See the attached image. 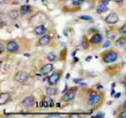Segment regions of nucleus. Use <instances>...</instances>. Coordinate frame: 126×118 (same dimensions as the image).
Instances as JSON below:
<instances>
[{
  "label": "nucleus",
  "mask_w": 126,
  "mask_h": 118,
  "mask_svg": "<svg viewBox=\"0 0 126 118\" xmlns=\"http://www.w3.org/2000/svg\"><path fill=\"white\" fill-rule=\"evenodd\" d=\"M78 96L80 102L85 107L91 109H97L105 103V92L100 91L99 89H79Z\"/></svg>",
  "instance_id": "f257e3e1"
},
{
  "label": "nucleus",
  "mask_w": 126,
  "mask_h": 118,
  "mask_svg": "<svg viewBox=\"0 0 126 118\" xmlns=\"http://www.w3.org/2000/svg\"><path fill=\"white\" fill-rule=\"evenodd\" d=\"M30 39H27L25 37L16 39H9L5 41L7 52L10 54H21L23 52H26L30 49Z\"/></svg>",
  "instance_id": "f03ea898"
},
{
  "label": "nucleus",
  "mask_w": 126,
  "mask_h": 118,
  "mask_svg": "<svg viewBox=\"0 0 126 118\" xmlns=\"http://www.w3.org/2000/svg\"><path fill=\"white\" fill-rule=\"evenodd\" d=\"M100 59H101V62L105 64H113L114 62L119 60V51L115 48L107 49L101 52Z\"/></svg>",
  "instance_id": "7ed1b4c3"
},
{
  "label": "nucleus",
  "mask_w": 126,
  "mask_h": 118,
  "mask_svg": "<svg viewBox=\"0 0 126 118\" xmlns=\"http://www.w3.org/2000/svg\"><path fill=\"white\" fill-rule=\"evenodd\" d=\"M13 80L21 86H29L31 83V77L26 71H18L13 76Z\"/></svg>",
  "instance_id": "20e7f679"
},
{
  "label": "nucleus",
  "mask_w": 126,
  "mask_h": 118,
  "mask_svg": "<svg viewBox=\"0 0 126 118\" xmlns=\"http://www.w3.org/2000/svg\"><path fill=\"white\" fill-rule=\"evenodd\" d=\"M79 87H72L70 89H68L66 92H64V94H63V96L61 97V102H64V103H71L73 102L74 99H76L77 94H78L79 92Z\"/></svg>",
  "instance_id": "39448f33"
},
{
  "label": "nucleus",
  "mask_w": 126,
  "mask_h": 118,
  "mask_svg": "<svg viewBox=\"0 0 126 118\" xmlns=\"http://www.w3.org/2000/svg\"><path fill=\"white\" fill-rule=\"evenodd\" d=\"M105 40V37L104 35H102L101 33H99V31H96V33H94L93 35L91 36L90 38V42H91V46L93 49H98L101 47L102 42H104Z\"/></svg>",
  "instance_id": "423d86ee"
},
{
  "label": "nucleus",
  "mask_w": 126,
  "mask_h": 118,
  "mask_svg": "<svg viewBox=\"0 0 126 118\" xmlns=\"http://www.w3.org/2000/svg\"><path fill=\"white\" fill-rule=\"evenodd\" d=\"M63 74H64L63 70H56V71H54L53 73L50 75V77L47 78L48 85H50V86H57L59 83V81L62 80Z\"/></svg>",
  "instance_id": "0eeeda50"
},
{
  "label": "nucleus",
  "mask_w": 126,
  "mask_h": 118,
  "mask_svg": "<svg viewBox=\"0 0 126 118\" xmlns=\"http://www.w3.org/2000/svg\"><path fill=\"white\" fill-rule=\"evenodd\" d=\"M53 41V36L51 34H45L43 36H40L38 41H37V46L38 47H47L52 44Z\"/></svg>",
  "instance_id": "6e6552de"
},
{
  "label": "nucleus",
  "mask_w": 126,
  "mask_h": 118,
  "mask_svg": "<svg viewBox=\"0 0 126 118\" xmlns=\"http://www.w3.org/2000/svg\"><path fill=\"white\" fill-rule=\"evenodd\" d=\"M107 37H108V40H110L111 42L115 41L120 37L119 27H110L109 29H107Z\"/></svg>",
  "instance_id": "1a4fd4ad"
},
{
  "label": "nucleus",
  "mask_w": 126,
  "mask_h": 118,
  "mask_svg": "<svg viewBox=\"0 0 126 118\" xmlns=\"http://www.w3.org/2000/svg\"><path fill=\"white\" fill-rule=\"evenodd\" d=\"M21 105L25 108H31L36 105V97L33 95H29L23 99V101L21 102Z\"/></svg>",
  "instance_id": "9d476101"
},
{
  "label": "nucleus",
  "mask_w": 126,
  "mask_h": 118,
  "mask_svg": "<svg viewBox=\"0 0 126 118\" xmlns=\"http://www.w3.org/2000/svg\"><path fill=\"white\" fill-rule=\"evenodd\" d=\"M40 74L41 75H48V74H52L54 71V63L53 62H50V63H47V64L42 65L40 67Z\"/></svg>",
  "instance_id": "9b49d317"
},
{
  "label": "nucleus",
  "mask_w": 126,
  "mask_h": 118,
  "mask_svg": "<svg viewBox=\"0 0 126 118\" xmlns=\"http://www.w3.org/2000/svg\"><path fill=\"white\" fill-rule=\"evenodd\" d=\"M32 33L35 34L36 36H43L45 35V34H47L48 33V28L45 26L44 24H39V25H37V26L33 28V30H32Z\"/></svg>",
  "instance_id": "f8f14e48"
},
{
  "label": "nucleus",
  "mask_w": 126,
  "mask_h": 118,
  "mask_svg": "<svg viewBox=\"0 0 126 118\" xmlns=\"http://www.w3.org/2000/svg\"><path fill=\"white\" fill-rule=\"evenodd\" d=\"M119 20H120V18L115 12H111L110 14H108L105 18V23L108 25H114L119 22Z\"/></svg>",
  "instance_id": "ddd939ff"
},
{
  "label": "nucleus",
  "mask_w": 126,
  "mask_h": 118,
  "mask_svg": "<svg viewBox=\"0 0 126 118\" xmlns=\"http://www.w3.org/2000/svg\"><path fill=\"white\" fill-rule=\"evenodd\" d=\"M12 101V95L10 92H1L0 93V105L3 106Z\"/></svg>",
  "instance_id": "4468645a"
},
{
  "label": "nucleus",
  "mask_w": 126,
  "mask_h": 118,
  "mask_svg": "<svg viewBox=\"0 0 126 118\" xmlns=\"http://www.w3.org/2000/svg\"><path fill=\"white\" fill-rule=\"evenodd\" d=\"M19 12H21V15L22 16H25V15H28V14L32 13L33 12V8L29 4H24L19 8Z\"/></svg>",
  "instance_id": "2eb2a0df"
},
{
  "label": "nucleus",
  "mask_w": 126,
  "mask_h": 118,
  "mask_svg": "<svg viewBox=\"0 0 126 118\" xmlns=\"http://www.w3.org/2000/svg\"><path fill=\"white\" fill-rule=\"evenodd\" d=\"M45 93L48 96H55L58 94V88L56 86H50L48 85L47 88H45Z\"/></svg>",
  "instance_id": "dca6fc26"
},
{
  "label": "nucleus",
  "mask_w": 126,
  "mask_h": 118,
  "mask_svg": "<svg viewBox=\"0 0 126 118\" xmlns=\"http://www.w3.org/2000/svg\"><path fill=\"white\" fill-rule=\"evenodd\" d=\"M19 15H21L19 9H12L8 13V18H9L10 21H15V20H17Z\"/></svg>",
  "instance_id": "f3484780"
},
{
  "label": "nucleus",
  "mask_w": 126,
  "mask_h": 118,
  "mask_svg": "<svg viewBox=\"0 0 126 118\" xmlns=\"http://www.w3.org/2000/svg\"><path fill=\"white\" fill-rule=\"evenodd\" d=\"M126 46V36H120L114 41V47L116 48H124Z\"/></svg>",
  "instance_id": "a211bd4d"
},
{
  "label": "nucleus",
  "mask_w": 126,
  "mask_h": 118,
  "mask_svg": "<svg viewBox=\"0 0 126 118\" xmlns=\"http://www.w3.org/2000/svg\"><path fill=\"white\" fill-rule=\"evenodd\" d=\"M109 11V8H108V4H105V3H98V5L96 7V13L97 14H102L105 12Z\"/></svg>",
  "instance_id": "6ab92c4d"
},
{
  "label": "nucleus",
  "mask_w": 126,
  "mask_h": 118,
  "mask_svg": "<svg viewBox=\"0 0 126 118\" xmlns=\"http://www.w3.org/2000/svg\"><path fill=\"white\" fill-rule=\"evenodd\" d=\"M91 46V42H90V39L87 38L86 36H83L82 39H81V48L84 49V50H87Z\"/></svg>",
  "instance_id": "aec40b11"
},
{
  "label": "nucleus",
  "mask_w": 126,
  "mask_h": 118,
  "mask_svg": "<svg viewBox=\"0 0 126 118\" xmlns=\"http://www.w3.org/2000/svg\"><path fill=\"white\" fill-rule=\"evenodd\" d=\"M42 105H43L44 107H52L54 105V102L51 97L45 96V97H43V100H42Z\"/></svg>",
  "instance_id": "412c9836"
},
{
  "label": "nucleus",
  "mask_w": 126,
  "mask_h": 118,
  "mask_svg": "<svg viewBox=\"0 0 126 118\" xmlns=\"http://www.w3.org/2000/svg\"><path fill=\"white\" fill-rule=\"evenodd\" d=\"M83 3H84V0H71V5L77 9H79Z\"/></svg>",
  "instance_id": "4be33fe9"
},
{
  "label": "nucleus",
  "mask_w": 126,
  "mask_h": 118,
  "mask_svg": "<svg viewBox=\"0 0 126 118\" xmlns=\"http://www.w3.org/2000/svg\"><path fill=\"white\" fill-rule=\"evenodd\" d=\"M47 61L48 62H56L57 61V60H58V57H57V55H56V54L55 53H48L47 54Z\"/></svg>",
  "instance_id": "5701e85b"
},
{
  "label": "nucleus",
  "mask_w": 126,
  "mask_h": 118,
  "mask_svg": "<svg viewBox=\"0 0 126 118\" xmlns=\"http://www.w3.org/2000/svg\"><path fill=\"white\" fill-rule=\"evenodd\" d=\"M119 34L120 36H126V22L121 27H119Z\"/></svg>",
  "instance_id": "b1692460"
},
{
  "label": "nucleus",
  "mask_w": 126,
  "mask_h": 118,
  "mask_svg": "<svg viewBox=\"0 0 126 118\" xmlns=\"http://www.w3.org/2000/svg\"><path fill=\"white\" fill-rule=\"evenodd\" d=\"M80 20H82V21H85V22H93L94 20L92 16L90 15H81L80 16Z\"/></svg>",
  "instance_id": "393cba45"
},
{
  "label": "nucleus",
  "mask_w": 126,
  "mask_h": 118,
  "mask_svg": "<svg viewBox=\"0 0 126 118\" xmlns=\"http://www.w3.org/2000/svg\"><path fill=\"white\" fill-rule=\"evenodd\" d=\"M117 118H126V109H121L119 113L116 114Z\"/></svg>",
  "instance_id": "a878e982"
},
{
  "label": "nucleus",
  "mask_w": 126,
  "mask_h": 118,
  "mask_svg": "<svg viewBox=\"0 0 126 118\" xmlns=\"http://www.w3.org/2000/svg\"><path fill=\"white\" fill-rule=\"evenodd\" d=\"M4 51H7V48H5V41L4 40H1V45H0V54H3Z\"/></svg>",
  "instance_id": "bb28decb"
},
{
  "label": "nucleus",
  "mask_w": 126,
  "mask_h": 118,
  "mask_svg": "<svg viewBox=\"0 0 126 118\" xmlns=\"http://www.w3.org/2000/svg\"><path fill=\"white\" fill-rule=\"evenodd\" d=\"M121 109H126V99H125V101L121 104V106L119 107V111H121Z\"/></svg>",
  "instance_id": "cd10ccee"
},
{
  "label": "nucleus",
  "mask_w": 126,
  "mask_h": 118,
  "mask_svg": "<svg viewBox=\"0 0 126 118\" xmlns=\"http://www.w3.org/2000/svg\"><path fill=\"white\" fill-rule=\"evenodd\" d=\"M111 1H113V0H98L99 3H105V4H108L109 2H111Z\"/></svg>",
  "instance_id": "c85d7f7f"
},
{
  "label": "nucleus",
  "mask_w": 126,
  "mask_h": 118,
  "mask_svg": "<svg viewBox=\"0 0 126 118\" xmlns=\"http://www.w3.org/2000/svg\"><path fill=\"white\" fill-rule=\"evenodd\" d=\"M47 117H57L58 118V117H61V115L59 114H47Z\"/></svg>",
  "instance_id": "c756f323"
},
{
  "label": "nucleus",
  "mask_w": 126,
  "mask_h": 118,
  "mask_svg": "<svg viewBox=\"0 0 126 118\" xmlns=\"http://www.w3.org/2000/svg\"><path fill=\"white\" fill-rule=\"evenodd\" d=\"M111 44H112V42H111L110 40H108V41L106 42V44H104V45H102V47H104V48H108V47H109V46H110Z\"/></svg>",
  "instance_id": "7c9ffc66"
},
{
  "label": "nucleus",
  "mask_w": 126,
  "mask_h": 118,
  "mask_svg": "<svg viewBox=\"0 0 126 118\" xmlns=\"http://www.w3.org/2000/svg\"><path fill=\"white\" fill-rule=\"evenodd\" d=\"M125 0H114V2H115L116 4H123V2H124Z\"/></svg>",
  "instance_id": "2f4dec72"
},
{
  "label": "nucleus",
  "mask_w": 126,
  "mask_h": 118,
  "mask_svg": "<svg viewBox=\"0 0 126 118\" xmlns=\"http://www.w3.org/2000/svg\"><path fill=\"white\" fill-rule=\"evenodd\" d=\"M94 117H105V113H98L97 115H94Z\"/></svg>",
  "instance_id": "473e14b6"
},
{
  "label": "nucleus",
  "mask_w": 126,
  "mask_h": 118,
  "mask_svg": "<svg viewBox=\"0 0 126 118\" xmlns=\"http://www.w3.org/2000/svg\"><path fill=\"white\" fill-rule=\"evenodd\" d=\"M8 2H9V0H0V3H1V5L8 3Z\"/></svg>",
  "instance_id": "72a5a7b5"
},
{
  "label": "nucleus",
  "mask_w": 126,
  "mask_h": 118,
  "mask_svg": "<svg viewBox=\"0 0 126 118\" xmlns=\"http://www.w3.org/2000/svg\"><path fill=\"white\" fill-rule=\"evenodd\" d=\"M73 82L74 83H79V82H81V79H77L76 78V79H73Z\"/></svg>",
  "instance_id": "f704fd0d"
},
{
  "label": "nucleus",
  "mask_w": 126,
  "mask_h": 118,
  "mask_svg": "<svg viewBox=\"0 0 126 118\" xmlns=\"http://www.w3.org/2000/svg\"><path fill=\"white\" fill-rule=\"evenodd\" d=\"M59 1H62V2H68V1H71V0H59Z\"/></svg>",
  "instance_id": "c9c22d12"
},
{
  "label": "nucleus",
  "mask_w": 126,
  "mask_h": 118,
  "mask_svg": "<svg viewBox=\"0 0 126 118\" xmlns=\"http://www.w3.org/2000/svg\"><path fill=\"white\" fill-rule=\"evenodd\" d=\"M124 79H125V81H126V75H125V77H124Z\"/></svg>",
  "instance_id": "e433bc0d"
},
{
  "label": "nucleus",
  "mask_w": 126,
  "mask_h": 118,
  "mask_svg": "<svg viewBox=\"0 0 126 118\" xmlns=\"http://www.w3.org/2000/svg\"><path fill=\"white\" fill-rule=\"evenodd\" d=\"M125 95H126V91H125Z\"/></svg>",
  "instance_id": "4c0bfd02"
}]
</instances>
